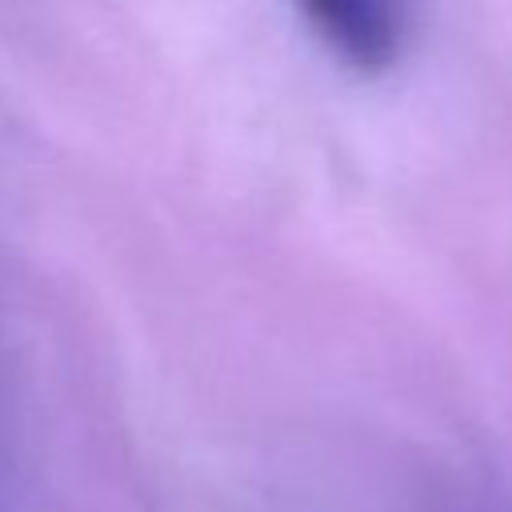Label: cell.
Segmentation results:
<instances>
[{"label":"cell","mask_w":512,"mask_h":512,"mask_svg":"<svg viewBox=\"0 0 512 512\" xmlns=\"http://www.w3.org/2000/svg\"><path fill=\"white\" fill-rule=\"evenodd\" d=\"M312 32L356 72H384L396 64L408 12L404 0H296Z\"/></svg>","instance_id":"6da1fadb"}]
</instances>
